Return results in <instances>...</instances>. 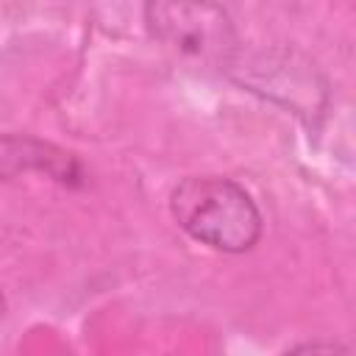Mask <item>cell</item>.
<instances>
[{
    "label": "cell",
    "mask_w": 356,
    "mask_h": 356,
    "mask_svg": "<svg viewBox=\"0 0 356 356\" xmlns=\"http://www.w3.org/2000/svg\"><path fill=\"white\" fill-rule=\"evenodd\" d=\"M170 214L189 239L234 256L253 250L264 231L250 192L220 175L184 178L170 195Z\"/></svg>",
    "instance_id": "cell-1"
},
{
    "label": "cell",
    "mask_w": 356,
    "mask_h": 356,
    "mask_svg": "<svg viewBox=\"0 0 356 356\" xmlns=\"http://www.w3.org/2000/svg\"><path fill=\"white\" fill-rule=\"evenodd\" d=\"M145 25L159 44L203 67L228 72L239 56L234 22L214 0H145Z\"/></svg>",
    "instance_id": "cell-2"
},
{
    "label": "cell",
    "mask_w": 356,
    "mask_h": 356,
    "mask_svg": "<svg viewBox=\"0 0 356 356\" xmlns=\"http://www.w3.org/2000/svg\"><path fill=\"white\" fill-rule=\"evenodd\" d=\"M264 70V67H261ZM267 75H236V81L250 89L261 92L270 100L292 108L298 117H320L325 106V83L314 72L309 61H298L295 56H281L278 61L267 64Z\"/></svg>",
    "instance_id": "cell-3"
},
{
    "label": "cell",
    "mask_w": 356,
    "mask_h": 356,
    "mask_svg": "<svg viewBox=\"0 0 356 356\" xmlns=\"http://www.w3.org/2000/svg\"><path fill=\"white\" fill-rule=\"evenodd\" d=\"M25 172H44L47 178L64 186L83 184V170L72 153L36 136L0 134V181H8Z\"/></svg>",
    "instance_id": "cell-4"
},
{
    "label": "cell",
    "mask_w": 356,
    "mask_h": 356,
    "mask_svg": "<svg viewBox=\"0 0 356 356\" xmlns=\"http://www.w3.org/2000/svg\"><path fill=\"white\" fill-rule=\"evenodd\" d=\"M292 350H345V348H339L337 342H328V345H317V342H312V345H298V348H292Z\"/></svg>",
    "instance_id": "cell-5"
},
{
    "label": "cell",
    "mask_w": 356,
    "mask_h": 356,
    "mask_svg": "<svg viewBox=\"0 0 356 356\" xmlns=\"http://www.w3.org/2000/svg\"><path fill=\"white\" fill-rule=\"evenodd\" d=\"M0 314H3V298H0Z\"/></svg>",
    "instance_id": "cell-6"
}]
</instances>
